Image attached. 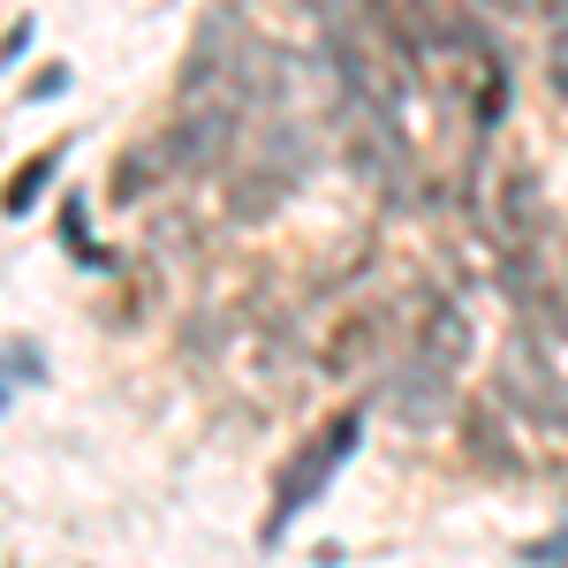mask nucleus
Returning <instances> with one entry per match:
<instances>
[{
    "label": "nucleus",
    "mask_w": 568,
    "mask_h": 568,
    "mask_svg": "<svg viewBox=\"0 0 568 568\" xmlns=\"http://www.w3.org/2000/svg\"><path fill=\"white\" fill-rule=\"evenodd\" d=\"M356 439H364V417L349 409L334 433H318V447H304V455L288 463V485H281V500H273V516H265V538H281V524H288L296 508H311V500H318V485H326L356 455Z\"/></svg>",
    "instance_id": "1"
},
{
    "label": "nucleus",
    "mask_w": 568,
    "mask_h": 568,
    "mask_svg": "<svg viewBox=\"0 0 568 568\" xmlns=\"http://www.w3.org/2000/svg\"><path fill=\"white\" fill-rule=\"evenodd\" d=\"M394 409H402V425H417V433H425V425H439V417L455 409V379L409 349L402 364H394Z\"/></svg>",
    "instance_id": "2"
},
{
    "label": "nucleus",
    "mask_w": 568,
    "mask_h": 568,
    "mask_svg": "<svg viewBox=\"0 0 568 568\" xmlns=\"http://www.w3.org/2000/svg\"><path fill=\"white\" fill-rule=\"evenodd\" d=\"M227 136H235V106L213 99V106H190V114H182V130L168 136V152H175V168H213L220 152H227Z\"/></svg>",
    "instance_id": "3"
},
{
    "label": "nucleus",
    "mask_w": 568,
    "mask_h": 568,
    "mask_svg": "<svg viewBox=\"0 0 568 568\" xmlns=\"http://www.w3.org/2000/svg\"><path fill=\"white\" fill-rule=\"evenodd\" d=\"M379 334H387V318L379 311H349L334 334H326V349H318V364L334 372V379H349V372H364L372 364V349H379Z\"/></svg>",
    "instance_id": "4"
},
{
    "label": "nucleus",
    "mask_w": 568,
    "mask_h": 568,
    "mask_svg": "<svg viewBox=\"0 0 568 568\" xmlns=\"http://www.w3.org/2000/svg\"><path fill=\"white\" fill-rule=\"evenodd\" d=\"M417 356H425V364H439V372H455V364L470 356V311L439 296V304L425 311V334H417Z\"/></svg>",
    "instance_id": "5"
},
{
    "label": "nucleus",
    "mask_w": 568,
    "mask_h": 568,
    "mask_svg": "<svg viewBox=\"0 0 568 568\" xmlns=\"http://www.w3.org/2000/svg\"><path fill=\"white\" fill-rule=\"evenodd\" d=\"M463 455H470L478 470H516V447L500 433V409H485V402L463 409Z\"/></svg>",
    "instance_id": "6"
},
{
    "label": "nucleus",
    "mask_w": 568,
    "mask_h": 568,
    "mask_svg": "<svg viewBox=\"0 0 568 568\" xmlns=\"http://www.w3.org/2000/svg\"><path fill=\"white\" fill-rule=\"evenodd\" d=\"M500 213H508V235L530 251V235H538V175H530V168H516V175H508V190H500Z\"/></svg>",
    "instance_id": "7"
},
{
    "label": "nucleus",
    "mask_w": 568,
    "mask_h": 568,
    "mask_svg": "<svg viewBox=\"0 0 568 568\" xmlns=\"http://www.w3.org/2000/svg\"><path fill=\"white\" fill-rule=\"evenodd\" d=\"M53 168H61V144H53V152H39V160H23V168H16V182H8V220H23V213H31V205H39V197H45V182H53Z\"/></svg>",
    "instance_id": "8"
},
{
    "label": "nucleus",
    "mask_w": 568,
    "mask_h": 568,
    "mask_svg": "<svg viewBox=\"0 0 568 568\" xmlns=\"http://www.w3.org/2000/svg\"><path fill=\"white\" fill-rule=\"evenodd\" d=\"M168 160H175V152H168V136H160V144H136L130 160H122V175H114V197L136 205V197H144V168H152V175H168Z\"/></svg>",
    "instance_id": "9"
},
{
    "label": "nucleus",
    "mask_w": 568,
    "mask_h": 568,
    "mask_svg": "<svg viewBox=\"0 0 568 568\" xmlns=\"http://www.w3.org/2000/svg\"><path fill=\"white\" fill-rule=\"evenodd\" d=\"M227 16H213V23H205V31H197V53H190V69H182V91H197L205 84V77H220V69H227Z\"/></svg>",
    "instance_id": "10"
},
{
    "label": "nucleus",
    "mask_w": 568,
    "mask_h": 568,
    "mask_svg": "<svg viewBox=\"0 0 568 568\" xmlns=\"http://www.w3.org/2000/svg\"><path fill=\"white\" fill-rule=\"evenodd\" d=\"M500 114H508V61H500V53H485V84H478V130H500Z\"/></svg>",
    "instance_id": "11"
},
{
    "label": "nucleus",
    "mask_w": 568,
    "mask_h": 568,
    "mask_svg": "<svg viewBox=\"0 0 568 568\" xmlns=\"http://www.w3.org/2000/svg\"><path fill=\"white\" fill-rule=\"evenodd\" d=\"M8 379H16V387H23V379H45V364H39L31 342H8Z\"/></svg>",
    "instance_id": "12"
},
{
    "label": "nucleus",
    "mask_w": 568,
    "mask_h": 568,
    "mask_svg": "<svg viewBox=\"0 0 568 568\" xmlns=\"http://www.w3.org/2000/svg\"><path fill=\"white\" fill-rule=\"evenodd\" d=\"M61 227H69V251H84V197L61 205Z\"/></svg>",
    "instance_id": "13"
},
{
    "label": "nucleus",
    "mask_w": 568,
    "mask_h": 568,
    "mask_svg": "<svg viewBox=\"0 0 568 568\" xmlns=\"http://www.w3.org/2000/svg\"><path fill=\"white\" fill-rule=\"evenodd\" d=\"M554 91H561V99H568V23H561V31H554Z\"/></svg>",
    "instance_id": "14"
},
{
    "label": "nucleus",
    "mask_w": 568,
    "mask_h": 568,
    "mask_svg": "<svg viewBox=\"0 0 568 568\" xmlns=\"http://www.w3.org/2000/svg\"><path fill=\"white\" fill-rule=\"evenodd\" d=\"M69 91V69H39V84H31V99H61Z\"/></svg>",
    "instance_id": "15"
},
{
    "label": "nucleus",
    "mask_w": 568,
    "mask_h": 568,
    "mask_svg": "<svg viewBox=\"0 0 568 568\" xmlns=\"http://www.w3.org/2000/svg\"><path fill=\"white\" fill-rule=\"evenodd\" d=\"M500 8H524V0H500Z\"/></svg>",
    "instance_id": "16"
}]
</instances>
